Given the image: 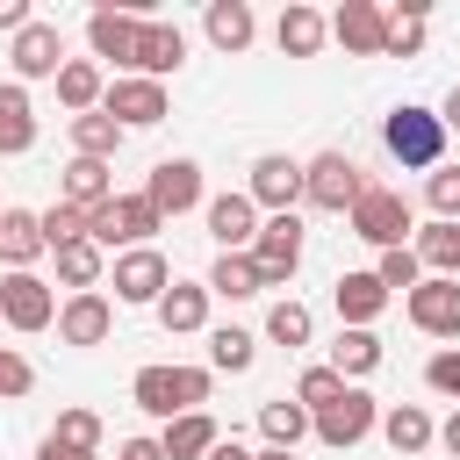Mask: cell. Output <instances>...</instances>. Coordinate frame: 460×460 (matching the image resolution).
Segmentation results:
<instances>
[{"instance_id":"e0dca14e","label":"cell","mask_w":460,"mask_h":460,"mask_svg":"<svg viewBox=\"0 0 460 460\" xmlns=\"http://www.w3.org/2000/svg\"><path fill=\"white\" fill-rule=\"evenodd\" d=\"M122 129H151L165 122V86L158 79H108V101H101Z\"/></svg>"},{"instance_id":"74e56055","label":"cell","mask_w":460,"mask_h":460,"mask_svg":"<svg viewBox=\"0 0 460 460\" xmlns=\"http://www.w3.org/2000/svg\"><path fill=\"white\" fill-rule=\"evenodd\" d=\"M345 388H352V381H345V374H338V367L323 359V367H302V381H295V402H302V410L316 417V410H331V402H338Z\"/></svg>"},{"instance_id":"ee69618b","label":"cell","mask_w":460,"mask_h":460,"mask_svg":"<svg viewBox=\"0 0 460 460\" xmlns=\"http://www.w3.org/2000/svg\"><path fill=\"white\" fill-rule=\"evenodd\" d=\"M424 381H431V395H446V402H460V345H446V352H431V359H424Z\"/></svg>"},{"instance_id":"1f68e13d","label":"cell","mask_w":460,"mask_h":460,"mask_svg":"<svg viewBox=\"0 0 460 460\" xmlns=\"http://www.w3.org/2000/svg\"><path fill=\"white\" fill-rule=\"evenodd\" d=\"M381 438H388L395 453H424V446H438V424H431L417 402H395V410H381Z\"/></svg>"},{"instance_id":"f5cc1de1","label":"cell","mask_w":460,"mask_h":460,"mask_svg":"<svg viewBox=\"0 0 460 460\" xmlns=\"http://www.w3.org/2000/svg\"><path fill=\"white\" fill-rule=\"evenodd\" d=\"M259 460H295V453H280V446H266V453H259Z\"/></svg>"},{"instance_id":"8d00e7d4","label":"cell","mask_w":460,"mask_h":460,"mask_svg":"<svg viewBox=\"0 0 460 460\" xmlns=\"http://www.w3.org/2000/svg\"><path fill=\"white\" fill-rule=\"evenodd\" d=\"M331 367H338L345 381H367V374L381 367V338H374V331H338V345H331Z\"/></svg>"},{"instance_id":"b9f144b4","label":"cell","mask_w":460,"mask_h":460,"mask_svg":"<svg viewBox=\"0 0 460 460\" xmlns=\"http://www.w3.org/2000/svg\"><path fill=\"white\" fill-rule=\"evenodd\" d=\"M50 438H65V446H79V453H101V417L93 410H58V424H50Z\"/></svg>"},{"instance_id":"44dd1931","label":"cell","mask_w":460,"mask_h":460,"mask_svg":"<svg viewBox=\"0 0 460 460\" xmlns=\"http://www.w3.org/2000/svg\"><path fill=\"white\" fill-rule=\"evenodd\" d=\"M331 302H338V323L345 331H374V316L395 302L374 273H338V288H331Z\"/></svg>"},{"instance_id":"f6af8a7d","label":"cell","mask_w":460,"mask_h":460,"mask_svg":"<svg viewBox=\"0 0 460 460\" xmlns=\"http://www.w3.org/2000/svg\"><path fill=\"white\" fill-rule=\"evenodd\" d=\"M29 388H36V367H29L14 345H0V395L14 402V395H29Z\"/></svg>"},{"instance_id":"816d5d0a","label":"cell","mask_w":460,"mask_h":460,"mask_svg":"<svg viewBox=\"0 0 460 460\" xmlns=\"http://www.w3.org/2000/svg\"><path fill=\"white\" fill-rule=\"evenodd\" d=\"M438 122H446V129H460V86H453V93L438 101Z\"/></svg>"},{"instance_id":"f907efd6","label":"cell","mask_w":460,"mask_h":460,"mask_svg":"<svg viewBox=\"0 0 460 460\" xmlns=\"http://www.w3.org/2000/svg\"><path fill=\"white\" fill-rule=\"evenodd\" d=\"M208 460H259V453H252V446H237V438H216V453H208Z\"/></svg>"},{"instance_id":"277c9868","label":"cell","mask_w":460,"mask_h":460,"mask_svg":"<svg viewBox=\"0 0 460 460\" xmlns=\"http://www.w3.org/2000/svg\"><path fill=\"white\" fill-rule=\"evenodd\" d=\"M165 230V216L144 201V194H115V201H101V208H86V237L101 244V252H137V244H151Z\"/></svg>"},{"instance_id":"4fadbf2b","label":"cell","mask_w":460,"mask_h":460,"mask_svg":"<svg viewBox=\"0 0 460 460\" xmlns=\"http://www.w3.org/2000/svg\"><path fill=\"white\" fill-rule=\"evenodd\" d=\"M244 194H252L259 208H273V216H295V201H302V165H295L288 151H266V158H252Z\"/></svg>"},{"instance_id":"c3c4849f","label":"cell","mask_w":460,"mask_h":460,"mask_svg":"<svg viewBox=\"0 0 460 460\" xmlns=\"http://www.w3.org/2000/svg\"><path fill=\"white\" fill-rule=\"evenodd\" d=\"M36 460H101V453H79V446H65V438H43Z\"/></svg>"},{"instance_id":"2e32d148","label":"cell","mask_w":460,"mask_h":460,"mask_svg":"<svg viewBox=\"0 0 460 460\" xmlns=\"http://www.w3.org/2000/svg\"><path fill=\"white\" fill-rule=\"evenodd\" d=\"M410 323H417L424 338H460V280L424 273V288L410 295Z\"/></svg>"},{"instance_id":"5b68a950","label":"cell","mask_w":460,"mask_h":460,"mask_svg":"<svg viewBox=\"0 0 460 460\" xmlns=\"http://www.w3.org/2000/svg\"><path fill=\"white\" fill-rule=\"evenodd\" d=\"M352 237H367V244H381V252H402L410 244V201L395 194V187H374L367 180V194L352 201Z\"/></svg>"},{"instance_id":"4dcf8cb0","label":"cell","mask_w":460,"mask_h":460,"mask_svg":"<svg viewBox=\"0 0 460 460\" xmlns=\"http://www.w3.org/2000/svg\"><path fill=\"white\" fill-rule=\"evenodd\" d=\"M208 295H223V302H252V295H266L252 252H223V259L208 266Z\"/></svg>"},{"instance_id":"ba28073f","label":"cell","mask_w":460,"mask_h":460,"mask_svg":"<svg viewBox=\"0 0 460 460\" xmlns=\"http://www.w3.org/2000/svg\"><path fill=\"white\" fill-rule=\"evenodd\" d=\"M144 201L172 223V216H187V208H201V165L194 158H158L151 172H144Z\"/></svg>"},{"instance_id":"d590c367","label":"cell","mask_w":460,"mask_h":460,"mask_svg":"<svg viewBox=\"0 0 460 460\" xmlns=\"http://www.w3.org/2000/svg\"><path fill=\"white\" fill-rule=\"evenodd\" d=\"M266 338H273V345H288V352H302V345L316 338L309 302H295V295H288V302H273V309H266Z\"/></svg>"},{"instance_id":"7402d4cb","label":"cell","mask_w":460,"mask_h":460,"mask_svg":"<svg viewBox=\"0 0 460 460\" xmlns=\"http://www.w3.org/2000/svg\"><path fill=\"white\" fill-rule=\"evenodd\" d=\"M208 280H172L165 288V302H158V323L172 331V338H187V331H208Z\"/></svg>"},{"instance_id":"836d02e7","label":"cell","mask_w":460,"mask_h":460,"mask_svg":"<svg viewBox=\"0 0 460 460\" xmlns=\"http://www.w3.org/2000/svg\"><path fill=\"white\" fill-rule=\"evenodd\" d=\"M252 359H259V338L252 331H237V323H216L208 331V374H252Z\"/></svg>"},{"instance_id":"8fae6325","label":"cell","mask_w":460,"mask_h":460,"mask_svg":"<svg viewBox=\"0 0 460 460\" xmlns=\"http://www.w3.org/2000/svg\"><path fill=\"white\" fill-rule=\"evenodd\" d=\"M165 288H172V266H165L158 244H137V252L115 259V302H151V309H158Z\"/></svg>"},{"instance_id":"bcb514c9","label":"cell","mask_w":460,"mask_h":460,"mask_svg":"<svg viewBox=\"0 0 460 460\" xmlns=\"http://www.w3.org/2000/svg\"><path fill=\"white\" fill-rule=\"evenodd\" d=\"M115 460H165V446L137 431V438H122V446H115Z\"/></svg>"},{"instance_id":"484cf974","label":"cell","mask_w":460,"mask_h":460,"mask_svg":"<svg viewBox=\"0 0 460 460\" xmlns=\"http://www.w3.org/2000/svg\"><path fill=\"white\" fill-rule=\"evenodd\" d=\"M58 201H72V208H101V201H115V172H108L101 158H72L65 180H58Z\"/></svg>"},{"instance_id":"ac0fdd59","label":"cell","mask_w":460,"mask_h":460,"mask_svg":"<svg viewBox=\"0 0 460 460\" xmlns=\"http://www.w3.org/2000/svg\"><path fill=\"white\" fill-rule=\"evenodd\" d=\"M43 252H50L43 244V216L36 208H0V266L7 273H36Z\"/></svg>"},{"instance_id":"5bb4252c","label":"cell","mask_w":460,"mask_h":460,"mask_svg":"<svg viewBox=\"0 0 460 460\" xmlns=\"http://www.w3.org/2000/svg\"><path fill=\"white\" fill-rule=\"evenodd\" d=\"M331 36L345 43V58H381V50H388V14H381L374 0H345V7L331 14Z\"/></svg>"},{"instance_id":"cb8c5ba5","label":"cell","mask_w":460,"mask_h":460,"mask_svg":"<svg viewBox=\"0 0 460 460\" xmlns=\"http://www.w3.org/2000/svg\"><path fill=\"white\" fill-rule=\"evenodd\" d=\"M216 438H223V431H216V417H208V410H187V417H172V424L158 431L165 460H208V453H216Z\"/></svg>"},{"instance_id":"f1b7e54d","label":"cell","mask_w":460,"mask_h":460,"mask_svg":"<svg viewBox=\"0 0 460 460\" xmlns=\"http://www.w3.org/2000/svg\"><path fill=\"white\" fill-rule=\"evenodd\" d=\"M259 431H266V446H280V453H295L309 431H316V417L302 410V402H288V395H273V402H259Z\"/></svg>"},{"instance_id":"d4e9b609","label":"cell","mask_w":460,"mask_h":460,"mask_svg":"<svg viewBox=\"0 0 460 460\" xmlns=\"http://www.w3.org/2000/svg\"><path fill=\"white\" fill-rule=\"evenodd\" d=\"M201 29H208V43L230 58V50H244L252 36H259V14L244 7V0H208V14H201Z\"/></svg>"},{"instance_id":"6da1fadb","label":"cell","mask_w":460,"mask_h":460,"mask_svg":"<svg viewBox=\"0 0 460 460\" xmlns=\"http://www.w3.org/2000/svg\"><path fill=\"white\" fill-rule=\"evenodd\" d=\"M381 144H388V158L402 172H438L446 165V122H438V108H417V101L388 108L381 115Z\"/></svg>"},{"instance_id":"603a6c76","label":"cell","mask_w":460,"mask_h":460,"mask_svg":"<svg viewBox=\"0 0 460 460\" xmlns=\"http://www.w3.org/2000/svg\"><path fill=\"white\" fill-rule=\"evenodd\" d=\"M323 36H331V22H323L316 7H302V0H288V7H280V22H273V43H280L288 58H316V50H323Z\"/></svg>"},{"instance_id":"9c48e42d","label":"cell","mask_w":460,"mask_h":460,"mask_svg":"<svg viewBox=\"0 0 460 460\" xmlns=\"http://www.w3.org/2000/svg\"><path fill=\"white\" fill-rule=\"evenodd\" d=\"M367 431H381V402H374L359 381H352L331 410H316V438H323V446H338V453H345V446H359Z\"/></svg>"},{"instance_id":"30bf717a","label":"cell","mask_w":460,"mask_h":460,"mask_svg":"<svg viewBox=\"0 0 460 460\" xmlns=\"http://www.w3.org/2000/svg\"><path fill=\"white\" fill-rule=\"evenodd\" d=\"M7 65H14V79L29 86V79H58L72 58H65V29L58 22H29L22 36H14V50H7Z\"/></svg>"},{"instance_id":"9a60e30c","label":"cell","mask_w":460,"mask_h":460,"mask_svg":"<svg viewBox=\"0 0 460 460\" xmlns=\"http://www.w3.org/2000/svg\"><path fill=\"white\" fill-rule=\"evenodd\" d=\"M108 331H115V302L93 288V295H65V309H58V338L65 345H108Z\"/></svg>"},{"instance_id":"7dc6e473","label":"cell","mask_w":460,"mask_h":460,"mask_svg":"<svg viewBox=\"0 0 460 460\" xmlns=\"http://www.w3.org/2000/svg\"><path fill=\"white\" fill-rule=\"evenodd\" d=\"M29 22H36V14H29V0H0V29H7V36H22Z\"/></svg>"},{"instance_id":"ffe728a7","label":"cell","mask_w":460,"mask_h":460,"mask_svg":"<svg viewBox=\"0 0 460 460\" xmlns=\"http://www.w3.org/2000/svg\"><path fill=\"white\" fill-rule=\"evenodd\" d=\"M201 208H208V237L223 252H252V237H259V201L252 194H216Z\"/></svg>"},{"instance_id":"60d3db41","label":"cell","mask_w":460,"mask_h":460,"mask_svg":"<svg viewBox=\"0 0 460 460\" xmlns=\"http://www.w3.org/2000/svg\"><path fill=\"white\" fill-rule=\"evenodd\" d=\"M79 237H86V208L50 201V208H43V244H50V252H65V244H79Z\"/></svg>"},{"instance_id":"83f0119b","label":"cell","mask_w":460,"mask_h":460,"mask_svg":"<svg viewBox=\"0 0 460 460\" xmlns=\"http://www.w3.org/2000/svg\"><path fill=\"white\" fill-rule=\"evenodd\" d=\"M122 137H129V129H122L108 108H93V115H72V158H101V165H108V158L122 151Z\"/></svg>"},{"instance_id":"f35d334b","label":"cell","mask_w":460,"mask_h":460,"mask_svg":"<svg viewBox=\"0 0 460 460\" xmlns=\"http://www.w3.org/2000/svg\"><path fill=\"white\" fill-rule=\"evenodd\" d=\"M424 50V7L410 0V7H388V50L381 58H417Z\"/></svg>"},{"instance_id":"52a82bcc","label":"cell","mask_w":460,"mask_h":460,"mask_svg":"<svg viewBox=\"0 0 460 460\" xmlns=\"http://www.w3.org/2000/svg\"><path fill=\"white\" fill-rule=\"evenodd\" d=\"M252 266H259L266 288H288L295 266H302V223H295V216H266L259 237H252Z\"/></svg>"},{"instance_id":"7bdbcfd3","label":"cell","mask_w":460,"mask_h":460,"mask_svg":"<svg viewBox=\"0 0 460 460\" xmlns=\"http://www.w3.org/2000/svg\"><path fill=\"white\" fill-rule=\"evenodd\" d=\"M424 201H431V223H460V165H438L424 180Z\"/></svg>"},{"instance_id":"3957f363","label":"cell","mask_w":460,"mask_h":460,"mask_svg":"<svg viewBox=\"0 0 460 460\" xmlns=\"http://www.w3.org/2000/svg\"><path fill=\"white\" fill-rule=\"evenodd\" d=\"M359 194H367V172H359L352 151H316V158L302 165V201H309V208H323V216H352Z\"/></svg>"},{"instance_id":"681fc988","label":"cell","mask_w":460,"mask_h":460,"mask_svg":"<svg viewBox=\"0 0 460 460\" xmlns=\"http://www.w3.org/2000/svg\"><path fill=\"white\" fill-rule=\"evenodd\" d=\"M438 446H446V453H453V460H460V410H453V417H446V424H438Z\"/></svg>"},{"instance_id":"4316f807","label":"cell","mask_w":460,"mask_h":460,"mask_svg":"<svg viewBox=\"0 0 460 460\" xmlns=\"http://www.w3.org/2000/svg\"><path fill=\"white\" fill-rule=\"evenodd\" d=\"M36 144V108H29V86H0V158H22Z\"/></svg>"},{"instance_id":"ab89813d","label":"cell","mask_w":460,"mask_h":460,"mask_svg":"<svg viewBox=\"0 0 460 460\" xmlns=\"http://www.w3.org/2000/svg\"><path fill=\"white\" fill-rule=\"evenodd\" d=\"M374 280L388 288V295H417L424 288V259L402 244V252H381V266H374Z\"/></svg>"},{"instance_id":"d6986e66","label":"cell","mask_w":460,"mask_h":460,"mask_svg":"<svg viewBox=\"0 0 460 460\" xmlns=\"http://www.w3.org/2000/svg\"><path fill=\"white\" fill-rule=\"evenodd\" d=\"M180 65H187V36H180L172 22H144L129 79H158V86H165V72H180Z\"/></svg>"},{"instance_id":"7c38bea8","label":"cell","mask_w":460,"mask_h":460,"mask_svg":"<svg viewBox=\"0 0 460 460\" xmlns=\"http://www.w3.org/2000/svg\"><path fill=\"white\" fill-rule=\"evenodd\" d=\"M137 36H144V14H122V7H93V14H86L93 65L108 58V65H122V79H129V65H137Z\"/></svg>"},{"instance_id":"f546056e","label":"cell","mask_w":460,"mask_h":460,"mask_svg":"<svg viewBox=\"0 0 460 460\" xmlns=\"http://www.w3.org/2000/svg\"><path fill=\"white\" fill-rule=\"evenodd\" d=\"M58 101H65L72 115H93V108L108 101V79H101V65H93V58H72V65L58 72Z\"/></svg>"},{"instance_id":"8992f818","label":"cell","mask_w":460,"mask_h":460,"mask_svg":"<svg viewBox=\"0 0 460 460\" xmlns=\"http://www.w3.org/2000/svg\"><path fill=\"white\" fill-rule=\"evenodd\" d=\"M58 309H65V302L50 295L43 273H0V323H7V331H50Z\"/></svg>"},{"instance_id":"e575fe53","label":"cell","mask_w":460,"mask_h":460,"mask_svg":"<svg viewBox=\"0 0 460 460\" xmlns=\"http://www.w3.org/2000/svg\"><path fill=\"white\" fill-rule=\"evenodd\" d=\"M58 259V280L72 288V295H93V280H101V266H108V252L93 244V237H79V244H65V252H50Z\"/></svg>"},{"instance_id":"7a4b0ae2","label":"cell","mask_w":460,"mask_h":460,"mask_svg":"<svg viewBox=\"0 0 460 460\" xmlns=\"http://www.w3.org/2000/svg\"><path fill=\"white\" fill-rule=\"evenodd\" d=\"M129 402H137L144 417L172 424V417H187V410H201V402H208V367H137Z\"/></svg>"},{"instance_id":"d6a6232c","label":"cell","mask_w":460,"mask_h":460,"mask_svg":"<svg viewBox=\"0 0 460 460\" xmlns=\"http://www.w3.org/2000/svg\"><path fill=\"white\" fill-rule=\"evenodd\" d=\"M410 252L424 259V273H438V280H460V223H424Z\"/></svg>"}]
</instances>
